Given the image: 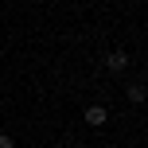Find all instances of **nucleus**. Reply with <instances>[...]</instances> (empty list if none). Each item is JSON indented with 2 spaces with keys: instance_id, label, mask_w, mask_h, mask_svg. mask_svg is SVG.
<instances>
[{
  "instance_id": "f257e3e1",
  "label": "nucleus",
  "mask_w": 148,
  "mask_h": 148,
  "mask_svg": "<svg viewBox=\"0 0 148 148\" xmlns=\"http://www.w3.org/2000/svg\"><path fill=\"white\" fill-rule=\"evenodd\" d=\"M105 121H109V113H105V105H90V109H86V125H94V129H101Z\"/></svg>"
},
{
  "instance_id": "7ed1b4c3",
  "label": "nucleus",
  "mask_w": 148,
  "mask_h": 148,
  "mask_svg": "<svg viewBox=\"0 0 148 148\" xmlns=\"http://www.w3.org/2000/svg\"><path fill=\"white\" fill-rule=\"evenodd\" d=\"M129 101H133V105H140V101H144V82H136V86H129Z\"/></svg>"
},
{
  "instance_id": "20e7f679",
  "label": "nucleus",
  "mask_w": 148,
  "mask_h": 148,
  "mask_svg": "<svg viewBox=\"0 0 148 148\" xmlns=\"http://www.w3.org/2000/svg\"><path fill=\"white\" fill-rule=\"evenodd\" d=\"M0 148H16V140H12L8 133H0Z\"/></svg>"
},
{
  "instance_id": "f03ea898",
  "label": "nucleus",
  "mask_w": 148,
  "mask_h": 148,
  "mask_svg": "<svg viewBox=\"0 0 148 148\" xmlns=\"http://www.w3.org/2000/svg\"><path fill=\"white\" fill-rule=\"evenodd\" d=\"M105 66H109L113 74H121V70L129 66V55H125V51H109V59H105Z\"/></svg>"
}]
</instances>
